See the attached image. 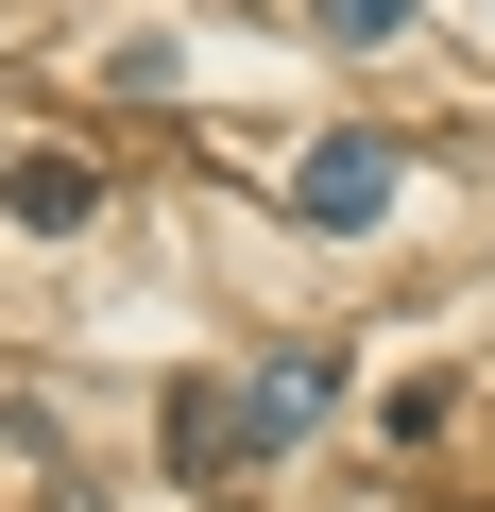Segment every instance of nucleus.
<instances>
[{
    "instance_id": "obj_3",
    "label": "nucleus",
    "mask_w": 495,
    "mask_h": 512,
    "mask_svg": "<svg viewBox=\"0 0 495 512\" xmlns=\"http://www.w3.org/2000/svg\"><path fill=\"white\" fill-rule=\"evenodd\" d=\"M0 205H18V222H86V205H103V188H86V171H69V154H18V171H0Z\"/></svg>"
},
{
    "instance_id": "obj_2",
    "label": "nucleus",
    "mask_w": 495,
    "mask_h": 512,
    "mask_svg": "<svg viewBox=\"0 0 495 512\" xmlns=\"http://www.w3.org/2000/svg\"><path fill=\"white\" fill-rule=\"evenodd\" d=\"M291 205H308V222H376V205H393V137H308Z\"/></svg>"
},
{
    "instance_id": "obj_4",
    "label": "nucleus",
    "mask_w": 495,
    "mask_h": 512,
    "mask_svg": "<svg viewBox=\"0 0 495 512\" xmlns=\"http://www.w3.org/2000/svg\"><path fill=\"white\" fill-rule=\"evenodd\" d=\"M308 18H325L342 52H376V35H410V0H308Z\"/></svg>"
},
{
    "instance_id": "obj_1",
    "label": "nucleus",
    "mask_w": 495,
    "mask_h": 512,
    "mask_svg": "<svg viewBox=\"0 0 495 512\" xmlns=\"http://www.w3.org/2000/svg\"><path fill=\"white\" fill-rule=\"evenodd\" d=\"M171 461H188V478H239V461H274V410L239 393V376H188V393H171Z\"/></svg>"
}]
</instances>
